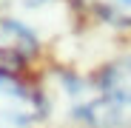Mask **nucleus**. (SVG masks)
<instances>
[{
  "label": "nucleus",
  "mask_w": 131,
  "mask_h": 128,
  "mask_svg": "<svg viewBox=\"0 0 131 128\" xmlns=\"http://www.w3.org/2000/svg\"><path fill=\"white\" fill-rule=\"evenodd\" d=\"M77 97V114L97 128H131V54L111 60L89 77Z\"/></svg>",
  "instance_id": "obj_1"
},
{
  "label": "nucleus",
  "mask_w": 131,
  "mask_h": 128,
  "mask_svg": "<svg viewBox=\"0 0 131 128\" xmlns=\"http://www.w3.org/2000/svg\"><path fill=\"white\" fill-rule=\"evenodd\" d=\"M43 117V102L34 88L14 74H0V128H34Z\"/></svg>",
  "instance_id": "obj_2"
},
{
  "label": "nucleus",
  "mask_w": 131,
  "mask_h": 128,
  "mask_svg": "<svg viewBox=\"0 0 131 128\" xmlns=\"http://www.w3.org/2000/svg\"><path fill=\"white\" fill-rule=\"evenodd\" d=\"M34 51H37L34 34L17 20L0 17V74H12V68L23 66Z\"/></svg>",
  "instance_id": "obj_3"
},
{
  "label": "nucleus",
  "mask_w": 131,
  "mask_h": 128,
  "mask_svg": "<svg viewBox=\"0 0 131 128\" xmlns=\"http://www.w3.org/2000/svg\"><path fill=\"white\" fill-rule=\"evenodd\" d=\"M83 3L114 26H131V0H83Z\"/></svg>",
  "instance_id": "obj_4"
}]
</instances>
